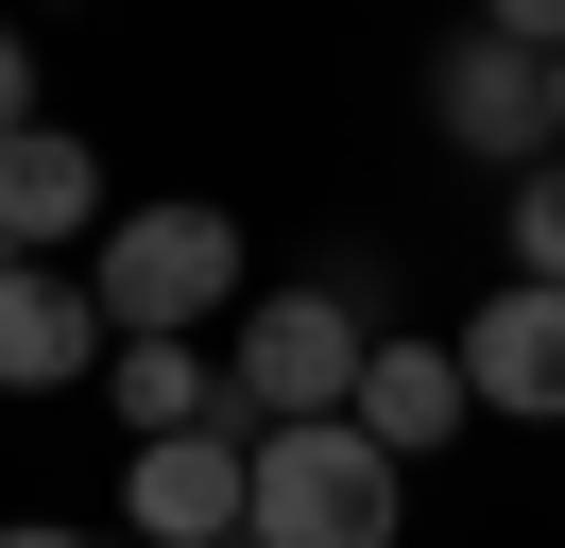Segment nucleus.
<instances>
[{"mask_svg": "<svg viewBox=\"0 0 565 548\" xmlns=\"http://www.w3.org/2000/svg\"><path fill=\"white\" fill-rule=\"evenodd\" d=\"M0 548H104V531H52V514H18V531H0Z\"/></svg>", "mask_w": 565, "mask_h": 548, "instance_id": "14", "label": "nucleus"}, {"mask_svg": "<svg viewBox=\"0 0 565 548\" xmlns=\"http://www.w3.org/2000/svg\"><path fill=\"white\" fill-rule=\"evenodd\" d=\"M120 205H104V155H86L70 120H35V137H0V240L18 257H70V240H104Z\"/></svg>", "mask_w": 565, "mask_h": 548, "instance_id": "8", "label": "nucleus"}, {"mask_svg": "<svg viewBox=\"0 0 565 548\" xmlns=\"http://www.w3.org/2000/svg\"><path fill=\"white\" fill-rule=\"evenodd\" d=\"M104 411H120L138 445H172V429H241V394H223L206 342H120V360H104Z\"/></svg>", "mask_w": 565, "mask_h": 548, "instance_id": "10", "label": "nucleus"}, {"mask_svg": "<svg viewBox=\"0 0 565 548\" xmlns=\"http://www.w3.org/2000/svg\"><path fill=\"white\" fill-rule=\"evenodd\" d=\"M86 292H104L120 342H189L206 308H241V223L223 205H120L86 240Z\"/></svg>", "mask_w": 565, "mask_h": 548, "instance_id": "2", "label": "nucleus"}, {"mask_svg": "<svg viewBox=\"0 0 565 548\" xmlns=\"http://www.w3.org/2000/svg\"><path fill=\"white\" fill-rule=\"evenodd\" d=\"M462 411H480L462 394V342H394L377 326V360H360V445H377V463H428Z\"/></svg>", "mask_w": 565, "mask_h": 548, "instance_id": "9", "label": "nucleus"}, {"mask_svg": "<svg viewBox=\"0 0 565 548\" xmlns=\"http://www.w3.org/2000/svg\"><path fill=\"white\" fill-rule=\"evenodd\" d=\"M0 274H18V240H0Z\"/></svg>", "mask_w": 565, "mask_h": 548, "instance_id": "16", "label": "nucleus"}, {"mask_svg": "<svg viewBox=\"0 0 565 548\" xmlns=\"http://www.w3.org/2000/svg\"><path fill=\"white\" fill-rule=\"evenodd\" d=\"M104 360H120V326H104L86 274H52V257L0 274V394H70V377H104Z\"/></svg>", "mask_w": 565, "mask_h": 548, "instance_id": "7", "label": "nucleus"}, {"mask_svg": "<svg viewBox=\"0 0 565 548\" xmlns=\"http://www.w3.org/2000/svg\"><path fill=\"white\" fill-rule=\"evenodd\" d=\"M548 155H565V52H548Z\"/></svg>", "mask_w": 565, "mask_h": 548, "instance_id": "15", "label": "nucleus"}, {"mask_svg": "<svg viewBox=\"0 0 565 548\" xmlns=\"http://www.w3.org/2000/svg\"><path fill=\"white\" fill-rule=\"evenodd\" d=\"M514 274H548V292H565V155L514 171Z\"/></svg>", "mask_w": 565, "mask_h": 548, "instance_id": "11", "label": "nucleus"}, {"mask_svg": "<svg viewBox=\"0 0 565 548\" xmlns=\"http://www.w3.org/2000/svg\"><path fill=\"white\" fill-rule=\"evenodd\" d=\"M360 360H377L360 292H343V274H291V292H257V308H241L223 394H241V429H326V411H360Z\"/></svg>", "mask_w": 565, "mask_h": 548, "instance_id": "1", "label": "nucleus"}, {"mask_svg": "<svg viewBox=\"0 0 565 548\" xmlns=\"http://www.w3.org/2000/svg\"><path fill=\"white\" fill-rule=\"evenodd\" d=\"M480 34H514V52H565V0H480Z\"/></svg>", "mask_w": 565, "mask_h": 548, "instance_id": "13", "label": "nucleus"}, {"mask_svg": "<svg viewBox=\"0 0 565 548\" xmlns=\"http://www.w3.org/2000/svg\"><path fill=\"white\" fill-rule=\"evenodd\" d=\"M428 120H446L480 171H548V52H514V34L462 18L446 52H428Z\"/></svg>", "mask_w": 565, "mask_h": 548, "instance_id": "5", "label": "nucleus"}, {"mask_svg": "<svg viewBox=\"0 0 565 548\" xmlns=\"http://www.w3.org/2000/svg\"><path fill=\"white\" fill-rule=\"evenodd\" d=\"M394 479H412V463H377L360 411H326V429H257V514H241V548H394Z\"/></svg>", "mask_w": 565, "mask_h": 548, "instance_id": "3", "label": "nucleus"}, {"mask_svg": "<svg viewBox=\"0 0 565 548\" xmlns=\"http://www.w3.org/2000/svg\"><path fill=\"white\" fill-rule=\"evenodd\" d=\"M0 137H35V34L0 18Z\"/></svg>", "mask_w": 565, "mask_h": 548, "instance_id": "12", "label": "nucleus"}, {"mask_svg": "<svg viewBox=\"0 0 565 548\" xmlns=\"http://www.w3.org/2000/svg\"><path fill=\"white\" fill-rule=\"evenodd\" d=\"M462 394L514 411V429H565V292L548 274H497V292L462 308Z\"/></svg>", "mask_w": 565, "mask_h": 548, "instance_id": "6", "label": "nucleus"}, {"mask_svg": "<svg viewBox=\"0 0 565 548\" xmlns=\"http://www.w3.org/2000/svg\"><path fill=\"white\" fill-rule=\"evenodd\" d=\"M241 514H257V429L120 445V531H138V548H241Z\"/></svg>", "mask_w": 565, "mask_h": 548, "instance_id": "4", "label": "nucleus"}]
</instances>
